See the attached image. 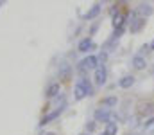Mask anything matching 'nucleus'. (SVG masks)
Segmentation results:
<instances>
[{
  "instance_id": "obj_13",
  "label": "nucleus",
  "mask_w": 154,
  "mask_h": 135,
  "mask_svg": "<svg viewBox=\"0 0 154 135\" xmlns=\"http://www.w3.org/2000/svg\"><path fill=\"white\" fill-rule=\"evenodd\" d=\"M99 11H100V5H93V9H91L86 16H88V18H93V16H97V14H99Z\"/></svg>"
},
{
  "instance_id": "obj_12",
  "label": "nucleus",
  "mask_w": 154,
  "mask_h": 135,
  "mask_svg": "<svg viewBox=\"0 0 154 135\" xmlns=\"http://www.w3.org/2000/svg\"><path fill=\"white\" fill-rule=\"evenodd\" d=\"M113 24H115V27L122 29V24H124V16H122V14H116L115 20H113Z\"/></svg>"
},
{
  "instance_id": "obj_19",
  "label": "nucleus",
  "mask_w": 154,
  "mask_h": 135,
  "mask_svg": "<svg viewBox=\"0 0 154 135\" xmlns=\"http://www.w3.org/2000/svg\"><path fill=\"white\" fill-rule=\"evenodd\" d=\"M104 135H106V133H104Z\"/></svg>"
},
{
  "instance_id": "obj_5",
  "label": "nucleus",
  "mask_w": 154,
  "mask_h": 135,
  "mask_svg": "<svg viewBox=\"0 0 154 135\" xmlns=\"http://www.w3.org/2000/svg\"><path fill=\"white\" fill-rule=\"evenodd\" d=\"M118 85H120L122 88H129V87H133V85H134V76H124V78L118 81Z\"/></svg>"
},
{
  "instance_id": "obj_14",
  "label": "nucleus",
  "mask_w": 154,
  "mask_h": 135,
  "mask_svg": "<svg viewBox=\"0 0 154 135\" xmlns=\"http://www.w3.org/2000/svg\"><path fill=\"white\" fill-rule=\"evenodd\" d=\"M90 45H91V42H90V40H84V42L81 43V50H86V49H88Z\"/></svg>"
},
{
  "instance_id": "obj_18",
  "label": "nucleus",
  "mask_w": 154,
  "mask_h": 135,
  "mask_svg": "<svg viewBox=\"0 0 154 135\" xmlns=\"http://www.w3.org/2000/svg\"><path fill=\"white\" fill-rule=\"evenodd\" d=\"M149 49H151V50H154V40L151 42V43H149Z\"/></svg>"
},
{
  "instance_id": "obj_9",
  "label": "nucleus",
  "mask_w": 154,
  "mask_h": 135,
  "mask_svg": "<svg viewBox=\"0 0 154 135\" xmlns=\"http://www.w3.org/2000/svg\"><path fill=\"white\" fill-rule=\"evenodd\" d=\"M116 123H108V126H106V135H116Z\"/></svg>"
},
{
  "instance_id": "obj_2",
  "label": "nucleus",
  "mask_w": 154,
  "mask_h": 135,
  "mask_svg": "<svg viewBox=\"0 0 154 135\" xmlns=\"http://www.w3.org/2000/svg\"><path fill=\"white\" fill-rule=\"evenodd\" d=\"M138 14L142 16V18H147V16H151L154 13V7L152 4H149V2H142V4H138Z\"/></svg>"
},
{
  "instance_id": "obj_4",
  "label": "nucleus",
  "mask_w": 154,
  "mask_h": 135,
  "mask_svg": "<svg viewBox=\"0 0 154 135\" xmlns=\"http://www.w3.org/2000/svg\"><path fill=\"white\" fill-rule=\"evenodd\" d=\"M106 69L104 67H99L97 69V72H95V81H97V85H104L106 83Z\"/></svg>"
},
{
  "instance_id": "obj_17",
  "label": "nucleus",
  "mask_w": 154,
  "mask_h": 135,
  "mask_svg": "<svg viewBox=\"0 0 154 135\" xmlns=\"http://www.w3.org/2000/svg\"><path fill=\"white\" fill-rule=\"evenodd\" d=\"M120 34H122V29H116V31H115V36H116V38H118Z\"/></svg>"
},
{
  "instance_id": "obj_16",
  "label": "nucleus",
  "mask_w": 154,
  "mask_h": 135,
  "mask_svg": "<svg viewBox=\"0 0 154 135\" xmlns=\"http://www.w3.org/2000/svg\"><path fill=\"white\" fill-rule=\"evenodd\" d=\"M152 124H154V117H151V119L145 123V128H149V126H152Z\"/></svg>"
},
{
  "instance_id": "obj_1",
  "label": "nucleus",
  "mask_w": 154,
  "mask_h": 135,
  "mask_svg": "<svg viewBox=\"0 0 154 135\" xmlns=\"http://www.w3.org/2000/svg\"><path fill=\"white\" fill-rule=\"evenodd\" d=\"M145 18H142V16H136V14H131V33H140L143 27H145Z\"/></svg>"
},
{
  "instance_id": "obj_8",
  "label": "nucleus",
  "mask_w": 154,
  "mask_h": 135,
  "mask_svg": "<svg viewBox=\"0 0 154 135\" xmlns=\"http://www.w3.org/2000/svg\"><path fill=\"white\" fill-rule=\"evenodd\" d=\"M97 119H100V121H108L109 117H111V114H109V110L108 108H104V110H97Z\"/></svg>"
},
{
  "instance_id": "obj_11",
  "label": "nucleus",
  "mask_w": 154,
  "mask_h": 135,
  "mask_svg": "<svg viewBox=\"0 0 154 135\" xmlns=\"http://www.w3.org/2000/svg\"><path fill=\"white\" fill-rule=\"evenodd\" d=\"M86 94H88V92H86V88H84L82 85H79V87L75 88V97H77V99H81V97H84Z\"/></svg>"
},
{
  "instance_id": "obj_7",
  "label": "nucleus",
  "mask_w": 154,
  "mask_h": 135,
  "mask_svg": "<svg viewBox=\"0 0 154 135\" xmlns=\"http://www.w3.org/2000/svg\"><path fill=\"white\" fill-rule=\"evenodd\" d=\"M97 65V58H93V56H90V58H86V59H82V63H81V69H93Z\"/></svg>"
},
{
  "instance_id": "obj_15",
  "label": "nucleus",
  "mask_w": 154,
  "mask_h": 135,
  "mask_svg": "<svg viewBox=\"0 0 154 135\" xmlns=\"http://www.w3.org/2000/svg\"><path fill=\"white\" fill-rule=\"evenodd\" d=\"M56 92H57V85H54V87H50V90H48V94H50V95H54Z\"/></svg>"
},
{
  "instance_id": "obj_10",
  "label": "nucleus",
  "mask_w": 154,
  "mask_h": 135,
  "mask_svg": "<svg viewBox=\"0 0 154 135\" xmlns=\"http://www.w3.org/2000/svg\"><path fill=\"white\" fill-rule=\"evenodd\" d=\"M100 104H104V106H116V97H106V99H102V103Z\"/></svg>"
},
{
  "instance_id": "obj_6",
  "label": "nucleus",
  "mask_w": 154,
  "mask_h": 135,
  "mask_svg": "<svg viewBox=\"0 0 154 135\" xmlns=\"http://www.w3.org/2000/svg\"><path fill=\"white\" fill-rule=\"evenodd\" d=\"M152 112H154L152 103H142V104H140V114H142V115H149V114H152Z\"/></svg>"
},
{
  "instance_id": "obj_3",
  "label": "nucleus",
  "mask_w": 154,
  "mask_h": 135,
  "mask_svg": "<svg viewBox=\"0 0 154 135\" xmlns=\"http://www.w3.org/2000/svg\"><path fill=\"white\" fill-rule=\"evenodd\" d=\"M145 65H147V61H145V58H143V56L136 54V56L133 58V67H134L136 70H143V69H145Z\"/></svg>"
}]
</instances>
